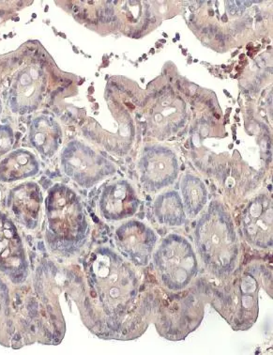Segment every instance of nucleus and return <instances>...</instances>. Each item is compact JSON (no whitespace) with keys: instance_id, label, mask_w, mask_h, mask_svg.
I'll return each mask as SVG.
<instances>
[{"instance_id":"obj_1","label":"nucleus","mask_w":273,"mask_h":355,"mask_svg":"<svg viewBox=\"0 0 273 355\" xmlns=\"http://www.w3.org/2000/svg\"><path fill=\"white\" fill-rule=\"evenodd\" d=\"M87 291L84 306L89 327L103 338L123 339L144 327L143 293L134 265L108 248L96 249L85 265Z\"/></svg>"},{"instance_id":"obj_2","label":"nucleus","mask_w":273,"mask_h":355,"mask_svg":"<svg viewBox=\"0 0 273 355\" xmlns=\"http://www.w3.org/2000/svg\"><path fill=\"white\" fill-rule=\"evenodd\" d=\"M196 252L214 277L225 278L237 269L240 243L231 217L224 209L212 204L198 221L195 230Z\"/></svg>"},{"instance_id":"obj_3","label":"nucleus","mask_w":273,"mask_h":355,"mask_svg":"<svg viewBox=\"0 0 273 355\" xmlns=\"http://www.w3.org/2000/svg\"><path fill=\"white\" fill-rule=\"evenodd\" d=\"M45 211L49 248L64 256L78 252L86 242L89 224L78 196L64 185H55L45 200Z\"/></svg>"},{"instance_id":"obj_4","label":"nucleus","mask_w":273,"mask_h":355,"mask_svg":"<svg viewBox=\"0 0 273 355\" xmlns=\"http://www.w3.org/2000/svg\"><path fill=\"white\" fill-rule=\"evenodd\" d=\"M159 279L171 291L185 290L196 277L198 261L189 241L176 233L164 237L152 255Z\"/></svg>"},{"instance_id":"obj_5","label":"nucleus","mask_w":273,"mask_h":355,"mask_svg":"<svg viewBox=\"0 0 273 355\" xmlns=\"http://www.w3.org/2000/svg\"><path fill=\"white\" fill-rule=\"evenodd\" d=\"M259 290L261 280L247 270L217 291L212 304L232 328L247 330L253 327L258 315Z\"/></svg>"},{"instance_id":"obj_6","label":"nucleus","mask_w":273,"mask_h":355,"mask_svg":"<svg viewBox=\"0 0 273 355\" xmlns=\"http://www.w3.org/2000/svg\"><path fill=\"white\" fill-rule=\"evenodd\" d=\"M62 163L65 173L84 187H92L114 171L105 159L78 142H71L65 148Z\"/></svg>"},{"instance_id":"obj_7","label":"nucleus","mask_w":273,"mask_h":355,"mask_svg":"<svg viewBox=\"0 0 273 355\" xmlns=\"http://www.w3.org/2000/svg\"><path fill=\"white\" fill-rule=\"evenodd\" d=\"M46 76L44 69L28 65L15 75L9 89V105L13 113L26 115L35 111L44 98Z\"/></svg>"},{"instance_id":"obj_8","label":"nucleus","mask_w":273,"mask_h":355,"mask_svg":"<svg viewBox=\"0 0 273 355\" xmlns=\"http://www.w3.org/2000/svg\"><path fill=\"white\" fill-rule=\"evenodd\" d=\"M157 243L156 233L139 221L127 222L115 232V243L119 252L135 267L147 266Z\"/></svg>"},{"instance_id":"obj_9","label":"nucleus","mask_w":273,"mask_h":355,"mask_svg":"<svg viewBox=\"0 0 273 355\" xmlns=\"http://www.w3.org/2000/svg\"><path fill=\"white\" fill-rule=\"evenodd\" d=\"M0 272L15 283L25 280L28 262L22 240L12 220L0 214Z\"/></svg>"},{"instance_id":"obj_10","label":"nucleus","mask_w":273,"mask_h":355,"mask_svg":"<svg viewBox=\"0 0 273 355\" xmlns=\"http://www.w3.org/2000/svg\"><path fill=\"white\" fill-rule=\"evenodd\" d=\"M241 230L251 245L262 249L272 248V211L267 201L258 200L245 211Z\"/></svg>"},{"instance_id":"obj_11","label":"nucleus","mask_w":273,"mask_h":355,"mask_svg":"<svg viewBox=\"0 0 273 355\" xmlns=\"http://www.w3.org/2000/svg\"><path fill=\"white\" fill-rule=\"evenodd\" d=\"M42 195L35 182H26L13 188L8 198V206L20 224L28 230L38 226Z\"/></svg>"},{"instance_id":"obj_12","label":"nucleus","mask_w":273,"mask_h":355,"mask_svg":"<svg viewBox=\"0 0 273 355\" xmlns=\"http://www.w3.org/2000/svg\"><path fill=\"white\" fill-rule=\"evenodd\" d=\"M28 140L42 157L50 158L62 144V130L52 116H38L29 124Z\"/></svg>"},{"instance_id":"obj_13","label":"nucleus","mask_w":273,"mask_h":355,"mask_svg":"<svg viewBox=\"0 0 273 355\" xmlns=\"http://www.w3.org/2000/svg\"><path fill=\"white\" fill-rule=\"evenodd\" d=\"M121 184L108 187L103 192L100 207L106 219L121 220L132 216L136 210V198L129 187Z\"/></svg>"},{"instance_id":"obj_14","label":"nucleus","mask_w":273,"mask_h":355,"mask_svg":"<svg viewBox=\"0 0 273 355\" xmlns=\"http://www.w3.org/2000/svg\"><path fill=\"white\" fill-rule=\"evenodd\" d=\"M39 171L38 159L28 150L10 153L0 162V182H12L35 176Z\"/></svg>"},{"instance_id":"obj_15","label":"nucleus","mask_w":273,"mask_h":355,"mask_svg":"<svg viewBox=\"0 0 273 355\" xmlns=\"http://www.w3.org/2000/svg\"><path fill=\"white\" fill-rule=\"evenodd\" d=\"M142 168L145 182H148V187H166L174 180L175 163L169 157L163 160L156 158L155 155H151L143 160Z\"/></svg>"},{"instance_id":"obj_16","label":"nucleus","mask_w":273,"mask_h":355,"mask_svg":"<svg viewBox=\"0 0 273 355\" xmlns=\"http://www.w3.org/2000/svg\"><path fill=\"white\" fill-rule=\"evenodd\" d=\"M159 223L168 227H179L184 223L185 216L182 204L176 196L164 198L156 208Z\"/></svg>"},{"instance_id":"obj_17","label":"nucleus","mask_w":273,"mask_h":355,"mask_svg":"<svg viewBox=\"0 0 273 355\" xmlns=\"http://www.w3.org/2000/svg\"><path fill=\"white\" fill-rule=\"evenodd\" d=\"M200 185L193 180L185 181L184 187L185 205H186L187 214L192 217L200 213L205 204V193Z\"/></svg>"},{"instance_id":"obj_18","label":"nucleus","mask_w":273,"mask_h":355,"mask_svg":"<svg viewBox=\"0 0 273 355\" xmlns=\"http://www.w3.org/2000/svg\"><path fill=\"white\" fill-rule=\"evenodd\" d=\"M15 141V132L12 127L7 124L0 125V157L12 149Z\"/></svg>"},{"instance_id":"obj_19","label":"nucleus","mask_w":273,"mask_h":355,"mask_svg":"<svg viewBox=\"0 0 273 355\" xmlns=\"http://www.w3.org/2000/svg\"><path fill=\"white\" fill-rule=\"evenodd\" d=\"M7 301V291L0 284V313L3 311L5 306H6Z\"/></svg>"},{"instance_id":"obj_20","label":"nucleus","mask_w":273,"mask_h":355,"mask_svg":"<svg viewBox=\"0 0 273 355\" xmlns=\"http://www.w3.org/2000/svg\"><path fill=\"white\" fill-rule=\"evenodd\" d=\"M2 112V103H1V101H0V114H1Z\"/></svg>"},{"instance_id":"obj_21","label":"nucleus","mask_w":273,"mask_h":355,"mask_svg":"<svg viewBox=\"0 0 273 355\" xmlns=\"http://www.w3.org/2000/svg\"><path fill=\"white\" fill-rule=\"evenodd\" d=\"M227 15H224V17H222V21H227Z\"/></svg>"},{"instance_id":"obj_22","label":"nucleus","mask_w":273,"mask_h":355,"mask_svg":"<svg viewBox=\"0 0 273 355\" xmlns=\"http://www.w3.org/2000/svg\"><path fill=\"white\" fill-rule=\"evenodd\" d=\"M245 55H241V58H240V60H243V58H245Z\"/></svg>"}]
</instances>
